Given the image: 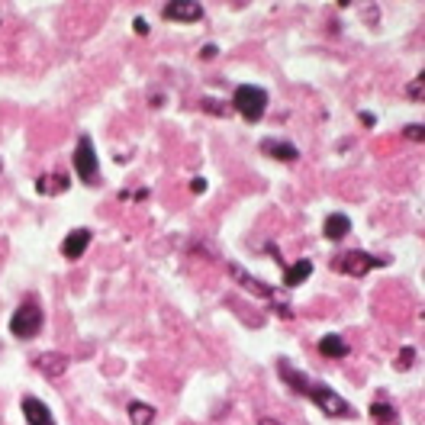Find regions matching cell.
<instances>
[{
  "mask_svg": "<svg viewBox=\"0 0 425 425\" xmlns=\"http://www.w3.org/2000/svg\"><path fill=\"white\" fill-rule=\"evenodd\" d=\"M71 161H75V171L84 184H97V151H94L91 135H81V139H77Z\"/></svg>",
  "mask_w": 425,
  "mask_h": 425,
  "instance_id": "5b68a950",
  "label": "cell"
},
{
  "mask_svg": "<svg viewBox=\"0 0 425 425\" xmlns=\"http://www.w3.org/2000/svg\"><path fill=\"white\" fill-rule=\"evenodd\" d=\"M36 367H39L45 377H61L68 371V358L61 355V351H45V355H39Z\"/></svg>",
  "mask_w": 425,
  "mask_h": 425,
  "instance_id": "30bf717a",
  "label": "cell"
},
{
  "mask_svg": "<svg viewBox=\"0 0 425 425\" xmlns=\"http://www.w3.org/2000/svg\"><path fill=\"white\" fill-rule=\"evenodd\" d=\"M309 274H313V261L303 258V261H297V264H290L287 271H283V283H287V287H300Z\"/></svg>",
  "mask_w": 425,
  "mask_h": 425,
  "instance_id": "4fadbf2b",
  "label": "cell"
},
{
  "mask_svg": "<svg viewBox=\"0 0 425 425\" xmlns=\"http://www.w3.org/2000/svg\"><path fill=\"white\" fill-rule=\"evenodd\" d=\"M36 191L39 193H61V191H68V181L61 174H42L39 177V184H36Z\"/></svg>",
  "mask_w": 425,
  "mask_h": 425,
  "instance_id": "2e32d148",
  "label": "cell"
},
{
  "mask_svg": "<svg viewBox=\"0 0 425 425\" xmlns=\"http://www.w3.org/2000/svg\"><path fill=\"white\" fill-rule=\"evenodd\" d=\"M232 277H235V281H242L251 293H258V297H271V287H264V283H261V281H255V277H251V274H245L242 267H232Z\"/></svg>",
  "mask_w": 425,
  "mask_h": 425,
  "instance_id": "e0dca14e",
  "label": "cell"
},
{
  "mask_svg": "<svg viewBox=\"0 0 425 425\" xmlns=\"http://www.w3.org/2000/svg\"><path fill=\"white\" fill-rule=\"evenodd\" d=\"M20 409H23V416H26V425H55V419H52V409L45 406L39 396H23Z\"/></svg>",
  "mask_w": 425,
  "mask_h": 425,
  "instance_id": "52a82bcc",
  "label": "cell"
},
{
  "mask_svg": "<svg viewBox=\"0 0 425 425\" xmlns=\"http://www.w3.org/2000/svg\"><path fill=\"white\" fill-rule=\"evenodd\" d=\"M91 229H75V232H68V239L65 242H61V255H65L68 261H77L84 255V251H87V245H91Z\"/></svg>",
  "mask_w": 425,
  "mask_h": 425,
  "instance_id": "ba28073f",
  "label": "cell"
},
{
  "mask_svg": "<svg viewBox=\"0 0 425 425\" xmlns=\"http://www.w3.org/2000/svg\"><path fill=\"white\" fill-rule=\"evenodd\" d=\"M277 374L283 377V384H287V387H293L297 393L309 396V400L322 409L325 416H338V419L358 416V412H355V406H351L348 400H342L332 387H325V384H319V380H313V377H306L303 371H297V367H293L287 358H281V364H277Z\"/></svg>",
  "mask_w": 425,
  "mask_h": 425,
  "instance_id": "6da1fadb",
  "label": "cell"
},
{
  "mask_svg": "<svg viewBox=\"0 0 425 425\" xmlns=\"http://www.w3.org/2000/svg\"><path fill=\"white\" fill-rule=\"evenodd\" d=\"M135 33H139V36H145V33H149V23H145V20H135Z\"/></svg>",
  "mask_w": 425,
  "mask_h": 425,
  "instance_id": "cb8c5ba5",
  "label": "cell"
},
{
  "mask_svg": "<svg viewBox=\"0 0 425 425\" xmlns=\"http://www.w3.org/2000/svg\"><path fill=\"white\" fill-rule=\"evenodd\" d=\"M412 364H416V348H403V351H400V361H396V367H400V371H409Z\"/></svg>",
  "mask_w": 425,
  "mask_h": 425,
  "instance_id": "d6986e66",
  "label": "cell"
},
{
  "mask_svg": "<svg viewBox=\"0 0 425 425\" xmlns=\"http://www.w3.org/2000/svg\"><path fill=\"white\" fill-rule=\"evenodd\" d=\"M325 239H332V242H338V239H345V235L351 232V219L345 216V213H332V216L325 219Z\"/></svg>",
  "mask_w": 425,
  "mask_h": 425,
  "instance_id": "8fae6325",
  "label": "cell"
},
{
  "mask_svg": "<svg viewBox=\"0 0 425 425\" xmlns=\"http://www.w3.org/2000/svg\"><path fill=\"white\" fill-rule=\"evenodd\" d=\"M406 135H409V139H416V142H422V126H406Z\"/></svg>",
  "mask_w": 425,
  "mask_h": 425,
  "instance_id": "44dd1931",
  "label": "cell"
},
{
  "mask_svg": "<svg viewBox=\"0 0 425 425\" xmlns=\"http://www.w3.org/2000/svg\"><path fill=\"white\" fill-rule=\"evenodd\" d=\"M42 306L36 297H26L17 309H13V316H10V335H17V338H36L42 332Z\"/></svg>",
  "mask_w": 425,
  "mask_h": 425,
  "instance_id": "7a4b0ae2",
  "label": "cell"
},
{
  "mask_svg": "<svg viewBox=\"0 0 425 425\" xmlns=\"http://www.w3.org/2000/svg\"><path fill=\"white\" fill-rule=\"evenodd\" d=\"M232 107L242 113L245 123H258L267 113V91L264 87H255V84H242L232 94Z\"/></svg>",
  "mask_w": 425,
  "mask_h": 425,
  "instance_id": "3957f363",
  "label": "cell"
},
{
  "mask_svg": "<svg viewBox=\"0 0 425 425\" xmlns=\"http://www.w3.org/2000/svg\"><path fill=\"white\" fill-rule=\"evenodd\" d=\"M191 191H193V193H203V191H207V181H203V177H193Z\"/></svg>",
  "mask_w": 425,
  "mask_h": 425,
  "instance_id": "603a6c76",
  "label": "cell"
},
{
  "mask_svg": "<svg viewBox=\"0 0 425 425\" xmlns=\"http://www.w3.org/2000/svg\"><path fill=\"white\" fill-rule=\"evenodd\" d=\"M207 113H213V117H229V110L232 107H225L223 100H216V97H203V103H200Z\"/></svg>",
  "mask_w": 425,
  "mask_h": 425,
  "instance_id": "ac0fdd59",
  "label": "cell"
},
{
  "mask_svg": "<svg viewBox=\"0 0 425 425\" xmlns=\"http://www.w3.org/2000/svg\"><path fill=\"white\" fill-rule=\"evenodd\" d=\"M390 264V258H374V255H367V251L355 248V251H345L338 258H332V271H342L348 277H364L367 271H374V267H384Z\"/></svg>",
  "mask_w": 425,
  "mask_h": 425,
  "instance_id": "277c9868",
  "label": "cell"
},
{
  "mask_svg": "<svg viewBox=\"0 0 425 425\" xmlns=\"http://www.w3.org/2000/svg\"><path fill=\"white\" fill-rule=\"evenodd\" d=\"M319 355H325V358H345L348 355V342L342 335H322L319 338Z\"/></svg>",
  "mask_w": 425,
  "mask_h": 425,
  "instance_id": "7c38bea8",
  "label": "cell"
},
{
  "mask_svg": "<svg viewBox=\"0 0 425 425\" xmlns=\"http://www.w3.org/2000/svg\"><path fill=\"white\" fill-rule=\"evenodd\" d=\"M261 151H267V155L277 158V161H287V165H293V161L300 158L297 145H290V142H277V139H264L261 142Z\"/></svg>",
  "mask_w": 425,
  "mask_h": 425,
  "instance_id": "9c48e42d",
  "label": "cell"
},
{
  "mask_svg": "<svg viewBox=\"0 0 425 425\" xmlns=\"http://www.w3.org/2000/svg\"><path fill=\"white\" fill-rule=\"evenodd\" d=\"M258 425H283V422H277V419H267V416H261V419H258Z\"/></svg>",
  "mask_w": 425,
  "mask_h": 425,
  "instance_id": "d4e9b609",
  "label": "cell"
},
{
  "mask_svg": "<svg viewBox=\"0 0 425 425\" xmlns=\"http://www.w3.org/2000/svg\"><path fill=\"white\" fill-rule=\"evenodd\" d=\"M129 422L133 425H155V406L142 400H133L129 403Z\"/></svg>",
  "mask_w": 425,
  "mask_h": 425,
  "instance_id": "5bb4252c",
  "label": "cell"
},
{
  "mask_svg": "<svg viewBox=\"0 0 425 425\" xmlns=\"http://www.w3.org/2000/svg\"><path fill=\"white\" fill-rule=\"evenodd\" d=\"M161 17L171 20V23H200L203 20V7L197 0H167Z\"/></svg>",
  "mask_w": 425,
  "mask_h": 425,
  "instance_id": "8992f818",
  "label": "cell"
},
{
  "mask_svg": "<svg viewBox=\"0 0 425 425\" xmlns=\"http://www.w3.org/2000/svg\"><path fill=\"white\" fill-rule=\"evenodd\" d=\"M371 419H374L377 425H393L396 422V409H393V403L377 400L374 406H371Z\"/></svg>",
  "mask_w": 425,
  "mask_h": 425,
  "instance_id": "9a60e30c",
  "label": "cell"
},
{
  "mask_svg": "<svg viewBox=\"0 0 425 425\" xmlns=\"http://www.w3.org/2000/svg\"><path fill=\"white\" fill-rule=\"evenodd\" d=\"M409 97H412V100H422V77H416V81L409 84Z\"/></svg>",
  "mask_w": 425,
  "mask_h": 425,
  "instance_id": "ffe728a7",
  "label": "cell"
},
{
  "mask_svg": "<svg viewBox=\"0 0 425 425\" xmlns=\"http://www.w3.org/2000/svg\"><path fill=\"white\" fill-rule=\"evenodd\" d=\"M216 55H219L216 45H203V49H200V59H216Z\"/></svg>",
  "mask_w": 425,
  "mask_h": 425,
  "instance_id": "7402d4cb",
  "label": "cell"
}]
</instances>
